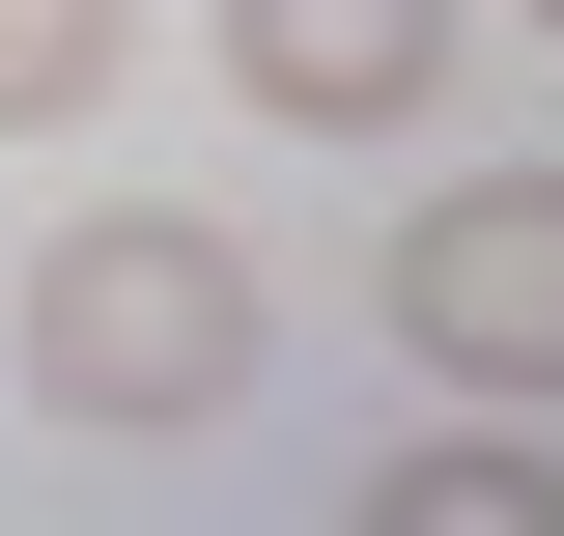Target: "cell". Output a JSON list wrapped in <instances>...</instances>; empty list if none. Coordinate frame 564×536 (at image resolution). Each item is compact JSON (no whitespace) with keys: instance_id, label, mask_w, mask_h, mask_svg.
I'll return each instance as SVG.
<instances>
[{"instance_id":"cell-1","label":"cell","mask_w":564,"mask_h":536,"mask_svg":"<svg viewBox=\"0 0 564 536\" xmlns=\"http://www.w3.org/2000/svg\"><path fill=\"white\" fill-rule=\"evenodd\" d=\"M282 367V282L226 255L198 199H85L57 255H29V396L57 424H226Z\"/></svg>"},{"instance_id":"cell-3","label":"cell","mask_w":564,"mask_h":536,"mask_svg":"<svg viewBox=\"0 0 564 536\" xmlns=\"http://www.w3.org/2000/svg\"><path fill=\"white\" fill-rule=\"evenodd\" d=\"M226 85H254L282 141H395L423 85H452V0H226Z\"/></svg>"},{"instance_id":"cell-2","label":"cell","mask_w":564,"mask_h":536,"mask_svg":"<svg viewBox=\"0 0 564 536\" xmlns=\"http://www.w3.org/2000/svg\"><path fill=\"white\" fill-rule=\"evenodd\" d=\"M395 339L480 367V396H564V170H480V199L395 226Z\"/></svg>"},{"instance_id":"cell-4","label":"cell","mask_w":564,"mask_h":536,"mask_svg":"<svg viewBox=\"0 0 564 536\" xmlns=\"http://www.w3.org/2000/svg\"><path fill=\"white\" fill-rule=\"evenodd\" d=\"M395 536H564V452H508V424H423V452H395Z\"/></svg>"},{"instance_id":"cell-6","label":"cell","mask_w":564,"mask_h":536,"mask_svg":"<svg viewBox=\"0 0 564 536\" xmlns=\"http://www.w3.org/2000/svg\"><path fill=\"white\" fill-rule=\"evenodd\" d=\"M536 29H564V0H536Z\"/></svg>"},{"instance_id":"cell-5","label":"cell","mask_w":564,"mask_h":536,"mask_svg":"<svg viewBox=\"0 0 564 536\" xmlns=\"http://www.w3.org/2000/svg\"><path fill=\"white\" fill-rule=\"evenodd\" d=\"M113 29L141 0H0V141H85L113 114Z\"/></svg>"}]
</instances>
